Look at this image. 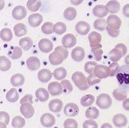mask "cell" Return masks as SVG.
Masks as SVG:
<instances>
[{
	"label": "cell",
	"mask_w": 129,
	"mask_h": 128,
	"mask_svg": "<svg viewBox=\"0 0 129 128\" xmlns=\"http://www.w3.org/2000/svg\"><path fill=\"white\" fill-rule=\"evenodd\" d=\"M72 80L80 90H86L89 87L87 82V78L82 72H75L72 75Z\"/></svg>",
	"instance_id": "cell-1"
},
{
	"label": "cell",
	"mask_w": 129,
	"mask_h": 128,
	"mask_svg": "<svg viewBox=\"0 0 129 128\" xmlns=\"http://www.w3.org/2000/svg\"><path fill=\"white\" fill-rule=\"evenodd\" d=\"M112 103V100L111 97L106 93L100 94L96 98V105L102 109L109 108Z\"/></svg>",
	"instance_id": "cell-2"
},
{
	"label": "cell",
	"mask_w": 129,
	"mask_h": 128,
	"mask_svg": "<svg viewBox=\"0 0 129 128\" xmlns=\"http://www.w3.org/2000/svg\"><path fill=\"white\" fill-rule=\"evenodd\" d=\"M88 39L89 41V45L91 48H102V46L100 44L101 40H102V35L95 31H92L89 36H88Z\"/></svg>",
	"instance_id": "cell-3"
},
{
	"label": "cell",
	"mask_w": 129,
	"mask_h": 128,
	"mask_svg": "<svg viewBox=\"0 0 129 128\" xmlns=\"http://www.w3.org/2000/svg\"><path fill=\"white\" fill-rule=\"evenodd\" d=\"M94 74L96 77L99 79H106L110 75L109 67L103 65H97L94 69Z\"/></svg>",
	"instance_id": "cell-4"
},
{
	"label": "cell",
	"mask_w": 129,
	"mask_h": 128,
	"mask_svg": "<svg viewBox=\"0 0 129 128\" xmlns=\"http://www.w3.org/2000/svg\"><path fill=\"white\" fill-rule=\"evenodd\" d=\"M47 91L49 94L53 96L60 95L63 92V87L62 85L58 82H52L48 85Z\"/></svg>",
	"instance_id": "cell-5"
},
{
	"label": "cell",
	"mask_w": 129,
	"mask_h": 128,
	"mask_svg": "<svg viewBox=\"0 0 129 128\" xmlns=\"http://www.w3.org/2000/svg\"><path fill=\"white\" fill-rule=\"evenodd\" d=\"M107 25L109 27L115 29V30H119L121 25V20L119 17H118L115 15H110L107 20Z\"/></svg>",
	"instance_id": "cell-6"
},
{
	"label": "cell",
	"mask_w": 129,
	"mask_h": 128,
	"mask_svg": "<svg viewBox=\"0 0 129 128\" xmlns=\"http://www.w3.org/2000/svg\"><path fill=\"white\" fill-rule=\"evenodd\" d=\"M20 111L22 114V115L27 119L31 118L33 117L35 114V108L30 103H25L21 105L20 107Z\"/></svg>",
	"instance_id": "cell-7"
},
{
	"label": "cell",
	"mask_w": 129,
	"mask_h": 128,
	"mask_svg": "<svg viewBox=\"0 0 129 128\" xmlns=\"http://www.w3.org/2000/svg\"><path fill=\"white\" fill-rule=\"evenodd\" d=\"M56 120L53 114L50 113L44 114L41 117V123L45 127H51L55 124Z\"/></svg>",
	"instance_id": "cell-8"
},
{
	"label": "cell",
	"mask_w": 129,
	"mask_h": 128,
	"mask_svg": "<svg viewBox=\"0 0 129 128\" xmlns=\"http://www.w3.org/2000/svg\"><path fill=\"white\" fill-rule=\"evenodd\" d=\"M85 55H86L85 50L82 47H76L71 52L72 58L76 62H81L84 59Z\"/></svg>",
	"instance_id": "cell-9"
},
{
	"label": "cell",
	"mask_w": 129,
	"mask_h": 128,
	"mask_svg": "<svg viewBox=\"0 0 129 128\" xmlns=\"http://www.w3.org/2000/svg\"><path fill=\"white\" fill-rule=\"evenodd\" d=\"M79 107L75 103H68L64 108V114L68 117H75L79 114Z\"/></svg>",
	"instance_id": "cell-10"
},
{
	"label": "cell",
	"mask_w": 129,
	"mask_h": 128,
	"mask_svg": "<svg viewBox=\"0 0 129 128\" xmlns=\"http://www.w3.org/2000/svg\"><path fill=\"white\" fill-rule=\"evenodd\" d=\"M63 55L58 51H54L49 55V60L52 65H59L64 60Z\"/></svg>",
	"instance_id": "cell-11"
},
{
	"label": "cell",
	"mask_w": 129,
	"mask_h": 128,
	"mask_svg": "<svg viewBox=\"0 0 129 128\" xmlns=\"http://www.w3.org/2000/svg\"><path fill=\"white\" fill-rule=\"evenodd\" d=\"M76 44V37L72 34H67L62 38V44L65 48H71Z\"/></svg>",
	"instance_id": "cell-12"
},
{
	"label": "cell",
	"mask_w": 129,
	"mask_h": 128,
	"mask_svg": "<svg viewBox=\"0 0 129 128\" xmlns=\"http://www.w3.org/2000/svg\"><path fill=\"white\" fill-rule=\"evenodd\" d=\"M39 49L44 53H49L53 50V43L47 38L41 39L38 43Z\"/></svg>",
	"instance_id": "cell-13"
},
{
	"label": "cell",
	"mask_w": 129,
	"mask_h": 128,
	"mask_svg": "<svg viewBox=\"0 0 129 128\" xmlns=\"http://www.w3.org/2000/svg\"><path fill=\"white\" fill-rule=\"evenodd\" d=\"M76 31L82 35H86L90 31V24L85 21H80L76 25Z\"/></svg>",
	"instance_id": "cell-14"
},
{
	"label": "cell",
	"mask_w": 129,
	"mask_h": 128,
	"mask_svg": "<svg viewBox=\"0 0 129 128\" xmlns=\"http://www.w3.org/2000/svg\"><path fill=\"white\" fill-rule=\"evenodd\" d=\"M109 9L106 6L104 5H98L95 6L92 9V13L95 16L99 18H103L108 15Z\"/></svg>",
	"instance_id": "cell-15"
},
{
	"label": "cell",
	"mask_w": 129,
	"mask_h": 128,
	"mask_svg": "<svg viewBox=\"0 0 129 128\" xmlns=\"http://www.w3.org/2000/svg\"><path fill=\"white\" fill-rule=\"evenodd\" d=\"M27 15V11L24 6H18L12 10V16L16 20H21Z\"/></svg>",
	"instance_id": "cell-16"
},
{
	"label": "cell",
	"mask_w": 129,
	"mask_h": 128,
	"mask_svg": "<svg viewBox=\"0 0 129 128\" xmlns=\"http://www.w3.org/2000/svg\"><path fill=\"white\" fill-rule=\"evenodd\" d=\"M43 21V16L40 13L31 14L28 17V23L32 27H38L41 24Z\"/></svg>",
	"instance_id": "cell-17"
},
{
	"label": "cell",
	"mask_w": 129,
	"mask_h": 128,
	"mask_svg": "<svg viewBox=\"0 0 129 128\" xmlns=\"http://www.w3.org/2000/svg\"><path fill=\"white\" fill-rule=\"evenodd\" d=\"M26 64L28 68L30 70L35 71L40 68L41 66V62L40 60L37 57H30L27 59Z\"/></svg>",
	"instance_id": "cell-18"
},
{
	"label": "cell",
	"mask_w": 129,
	"mask_h": 128,
	"mask_svg": "<svg viewBox=\"0 0 129 128\" xmlns=\"http://www.w3.org/2000/svg\"><path fill=\"white\" fill-rule=\"evenodd\" d=\"M113 123L117 127H123L127 124V118L122 114H117L113 117Z\"/></svg>",
	"instance_id": "cell-19"
},
{
	"label": "cell",
	"mask_w": 129,
	"mask_h": 128,
	"mask_svg": "<svg viewBox=\"0 0 129 128\" xmlns=\"http://www.w3.org/2000/svg\"><path fill=\"white\" fill-rule=\"evenodd\" d=\"M63 101L60 99H53L49 103V109L52 112H59L63 108Z\"/></svg>",
	"instance_id": "cell-20"
},
{
	"label": "cell",
	"mask_w": 129,
	"mask_h": 128,
	"mask_svg": "<svg viewBox=\"0 0 129 128\" xmlns=\"http://www.w3.org/2000/svg\"><path fill=\"white\" fill-rule=\"evenodd\" d=\"M38 79L42 82H47L52 77V72L47 69H43L38 72Z\"/></svg>",
	"instance_id": "cell-21"
},
{
	"label": "cell",
	"mask_w": 129,
	"mask_h": 128,
	"mask_svg": "<svg viewBox=\"0 0 129 128\" xmlns=\"http://www.w3.org/2000/svg\"><path fill=\"white\" fill-rule=\"evenodd\" d=\"M11 83L13 86H21L24 83V76L21 73L14 74L11 77Z\"/></svg>",
	"instance_id": "cell-22"
},
{
	"label": "cell",
	"mask_w": 129,
	"mask_h": 128,
	"mask_svg": "<svg viewBox=\"0 0 129 128\" xmlns=\"http://www.w3.org/2000/svg\"><path fill=\"white\" fill-rule=\"evenodd\" d=\"M19 45L21 49L27 51L31 48V47L33 45V40L29 37H23L19 40Z\"/></svg>",
	"instance_id": "cell-23"
},
{
	"label": "cell",
	"mask_w": 129,
	"mask_h": 128,
	"mask_svg": "<svg viewBox=\"0 0 129 128\" xmlns=\"http://www.w3.org/2000/svg\"><path fill=\"white\" fill-rule=\"evenodd\" d=\"M14 32L17 37H21L27 33V27L23 23H18L14 27Z\"/></svg>",
	"instance_id": "cell-24"
},
{
	"label": "cell",
	"mask_w": 129,
	"mask_h": 128,
	"mask_svg": "<svg viewBox=\"0 0 129 128\" xmlns=\"http://www.w3.org/2000/svg\"><path fill=\"white\" fill-rule=\"evenodd\" d=\"M109 56L110 60L113 63H115V62H117L119 60H121V58L123 57V54H122V53L120 51L119 49L115 47V48H113L112 50H110V52L109 54Z\"/></svg>",
	"instance_id": "cell-25"
},
{
	"label": "cell",
	"mask_w": 129,
	"mask_h": 128,
	"mask_svg": "<svg viewBox=\"0 0 129 128\" xmlns=\"http://www.w3.org/2000/svg\"><path fill=\"white\" fill-rule=\"evenodd\" d=\"M37 98L41 101H46L49 98V92L44 88H39L35 92Z\"/></svg>",
	"instance_id": "cell-26"
},
{
	"label": "cell",
	"mask_w": 129,
	"mask_h": 128,
	"mask_svg": "<svg viewBox=\"0 0 129 128\" xmlns=\"http://www.w3.org/2000/svg\"><path fill=\"white\" fill-rule=\"evenodd\" d=\"M54 76L57 80H63L67 75V72L65 68L59 67L56 68L54 71Z\"/></svg>",
	"instance_id": "cell-27"
},
{
	"label": "cell",
	"mask_w": 129,
	"mask_h": 128,
	"mask_svg": "<svg viewBox=\"0 0 129 128\" xmlns=\"http://www.w3.org/2000/svg\"><path fill=\"white\" fill-rule=\"evenodd\" d=\"M76 15H77V12H76V9H74L73 7H69V8L66 9L63 12L64 18L69 21L74 20L76 17Z\"/></svg>",
	"instance_id": "cell-28"
},
{
	"label": "cell",
	"mask_w": 129,
	"mask_h": 128,
	"mask_svg": "<svg viewBox=\"0 0 129 128\" xmlns=\"http://www.w3.org/2000/svg\"><path fill=\"white\" fill-rule=\"evenodd\" d=\"M99 116V111L95 107H89L86 111V117L89 120H95Z\"/></svg>",
	"instance_id": "cell-29"
},
{
	"label": "cell",
	"mask_w": 129,
	"mask_h": 128,
	"mask_svg": "<svg viewBox=\"0 0 129 128\" xmlns=\"http://www.w3.org/2000/svg\"><path fill=\"white\" fill-rule=\"evenodd\" d=\"M19 98L18 90L15 88L11 89L6 94V99L10 102H15Z\"/></svg>",
	"instance_id": "cell-30"
},
{
	"label": "cell",
	"mask_w": 129,
	"mask_h": 128,
	"mask_svg": "<svg viewBox=\"0 0 129 128\" xmlns=\"http://www.w3.org/2000/svg\"><path fill=\"white\" fill-rule=\"evenodd\" d=\"M113 96L115 97V98L118 101H124L127 98V92L120 88L115 89L113 92Z\"/></svg>",
	"instance_id": "cell-31"
},
{
	"label": "cell",
	"mask_w": 129,
	"mask_h": 128,
	"mask_svg": "<svg viewBox=\"0 0 129 128\" xmlns=\"http://www.w3.org/2000/svg\"><path fill=\"white\" fill-rule=\"evenodd\" d=\"M95 101V97L92 95H86L82 97L80 100V103L84 107L91 106Z\"/></svg>",
	"instance_id": "cell-32"
},
{
	"label": "cell",
	"mask_w": 129,
	"mask_h": 128,
	"mask_svg": "<svg viewBox=\"0 0 129 128\" xmlns=\"http://www.w3.org/2000/svg\"><path fill=\"white\" fill-rule=\"evenodd\" d=\"M117 79L120 84L129 85V73L125 72H118L117 73Z\"/></svg>",
	"instance_id": "cell-33"
},
{
	"label": "cell",
	"mask_w": 129,
	"mask_h": 128,
	"mask_svg": "<svg viewBox=\"0 0 129 128\" xmlns=\"http://www.w3.org/2000/svg\"><path fill=\"white\" fill-rule=\"evenodd\" d=\"M12 63L10 60L5 57V56H2L0 57V69H1L2 71H7L11 68Z\"/></svg>",
	"instance_id": "cell-34"
},
{
	"label": "cell",
	"mask_w": 129,
	"mask_h": 128,
	"mask_svg": "<svg viewBox=\"0 0 129 128\" xmlns=\"http://www.w3.org/2000/svg\"><path fill=\"white\" fill-rule=\"evenodd\" d=\"M106 6L109 9V12L112 15L117 13L120 9V3L118 1H109L106 4Z\"/></svg>",
	"instance_id": "cell-35"
},
{
	"label": "cell",
	"mask_w": 129,
	"mask_h": 128,
	"mask_svg": "<svg viewBox=\"0 0 129 128\" xmlns=\"http://www.w3.org/2000/svg\"><path fill=\"white\" fill-rule=\"evenodd\" d=\"M41 6V1H35V0H30L27 3V8L29 11L35 12H37Z\"/></svg>",
	"instance_id": "cell-36"
},
{
	"label": "cell",
	"mask_w": 129,
	"mask_h": 128,
	"mask_svg": "<svg viewBox=\"0 0 129 128\" xmlns=\"http://www.w3.org/2000/svg\"><path fill=\"white\" fill-rule=\"evenodd\" d=\"M107 27V21L106 19L99 18L94 21V28L99 31H104Z\"/></svg>",
	"instance_id": "cell-37"
},
{
	"label": "cell",
	"mask_w": 129,
	"mask_h": 128,
	"mask_svg": "<svg viewBox=\"0 0 129 128\" xmlns=\"http://www.w3.org/2000/svg\"><path fill=\"white\" fill-rule=\"evenodd\" d=\"M0 36H1L2 40H3L4 41H7V42L10 41L13 37L12 32L11 29H9L8 28H3V29L1 30V32H0Z\"/></svg>",
	"instance_id": "cell-38"
},
{
	"label": "cell",
	"mask_w": 129,
	"mask_h": 128,
	"mask_svg": "<svg viewBox=\"0 0 129 128\" xmlns=\"http://www.w3.org/2000/svg\"><path fill=\"white\" fill-rule=\"evenodd\" d=\"M25 125V120L20 116L14 117L12 121V126L15 128H21Z\"/></svg>",
	"instance_id": "cell-39"
},
{
	"label": "cell",
	"mask_w": 129,
	"mask_h": 128,
	"mask_svg": "<svg viewBox=\"0 0 129 128\" xmlns=\"http://www.w3.org/2000/svg\"><path fill=\"white\" fill-rule=\"evenodd\" d=\"M67 31V25L63 22H57L54 25V31L57 34H62Z\"/></svg>",
	"instance_id": "cell-40"
},
{
	"label": "cell",
	"mask_w": 129,
	"mask_h": 128,
	"mask_svg": "<svg viewBox=\"0 0 129 128\" xmlns=\"http://www.w3.org/2000/svg\"><path fill=\"white\" fill-rule=\"evenodd\" d=\"M54 24L51 22H45L41 27V31L45 34H52L54 31Z\"/></svg>",
	"instance_id": "cell-41"
},
{
	"label": "cell",
	"mask_w": 129,
	"mask_h": 128,
	"mask_svg": "<svg viewBox=\"0 0 129 128\" xmlns=\"http://www.w3.org/2000/svg\"><path fill=\"white\" fill-rule=\"evenodd\" d=\"M60 84L62 85V87H63V92L65 93V94H69L70 93L73 88V86L71 84V82L69 81V80H67V79H63L61 81Z\"/></svg>",
	"instance_id": "cell-42"
},
{
	"label": "cell",
	"mask_w": 129,
	"mask_h": 128,
	"mask_svg": "<svg viewBox=\"0 0 129 128\" xmlns=\"http://www.w3.org/2000/svg\"><path fill=\"white\" fill-rule=\"evenodd\" d=\"M97 63L96 62H93V61H89L86 62L85 64V71L89 73V74H92L94 72V69L95 68V66H97Z\"/></svg>",
	"instance_id": "cell-43"
},
{
	"label": "cell",
	"mask_w": 129,
	"mask_h": 128,
	"mask_svg": "<svg viewBox=\"0 0 129 128\" xmlns=\"http://www.w3.org/2000/svg\"><path fill=\"white\" fill-rule=\"evenodd\" d=\"M101 82V79L96 77L95 75L94 72L92 73V74H89V76L87 77V82L89 84V86H94L97 83H99Z\"/></svg>",
	"instance_id": "cell-44"
},
{
	"label": "cell",
	"mask_w": 129,
	"mask_h": 128,
	"mask_svg": "<svg viewBox=\"0 0 129 128\" xmlns=\"http://www.w3.org/2000/svg\"><path fill=\"white\" fill-rule=\"evenodd\" d=\"M91 52L94 56V58L95 59L96 61H100L102 59V55L103 54V50H102V48H92Z\"/></svg>",
	"instance_id": "cell-45"
},
{
	"label": "cell",
	"mask_w": 129,
	"mask_h": 128,
	"mask_svg": "<svg viewBox=\"0 0 129 128\" xmlns=\"http://www.w3.org/2000/svg\"><path fill=\"white\" fill-rule=\"evenodd\" d=\"M64 128H78V123L74 119H67L63 123Z\"/></svg>",
	"instance_id": "cell-46"
},
{
	"label": "cell",
	"mask_w": 129,
	"mask_h": 128,
	"mask_svg": "<svg viewBox=\"0 0 129 128\" xmlns=\"http://www.w3.org/2000/svg\"><path fill=\"white\" fill-rule=\"evenodd\" d=\"M22 56V50L18 47H13V52L12 54H10V57L13 60L19 59Z\"/></svg>",
	"instance_id": "cell-47"
},
{
	"label": "cell",
	"mask_w": 129,
	"mask_h": 128,
	"mask_svg": "<svg viewBox=\"0 0 129 128\" xmlns=\"http://www.w3.org/2000/svg\"><path fill=\"white\" fill-rule=\"evenodd\" d=\"M109 69H110V76H114L115 74H117L118 71L120 69V66L119 64L117 63V62H115V63H112V64L109 65Z\"/></svg>",
	"instance_id": "cell-48"
},
{
	"label": "cell",
	"mask_w": 129,
	"mask_h": 128,
	"mask_svg": "<svg viewBox=\"0 0 129 128\" xmlns=\"http://www.w3.org/2000/svg\"><path fill=\"white\" fill-rule=\"evenodd\" d=\"M83 128H98V124L93 120H85L83 124Z\"/></svg>",
	"instance_id": "cell-49"
},
{
	"label": "cell",
	"mask_w": 129,
	"mask_h": 128,
	"mask_svg": "<svg viewBox=\"0 0 129 128\" xmlns=\"http://www.w3.org/2000/svg\"><path fill=\"white\" fill-rule=\"evenodd\" d=\"M33 96L31 94H28L26 95H24L20 101V104L23 105L25 103H30V104H33Z\"/></svg>",
	"instance_id": "cell-50"
},
{
	"label": "cell",
	"mask_w": 129,
	"mask_h": 128,
	"mask_svg": "<svg viewBox=\"0 0 129 128\" xmlns=\"http://www.w3.org/2000/svg\"><path fill=\"white\" fill-rule=\"evenodd\" d=\"M54 51H58V52H60V53L63 55L65 60L68 57V54H69L68 50H67V48H65L64 47H63V46H57V47L55 48Z\"/></svg>",
	"instance_id": "cell-51"
},
{
	"label": "cell",
	"mask_w": 129,
	"mask_h": 128,
	"mask_svg": "<svg viewBox=\"0 0 129 128\" xmlns=\"http://www.w3.org/2000/svg\"><path fill=\"white\" fill-rule=\"evenodd\" d=\"M9 119H10L9 115L7 112H5V111L0 112V120H1V122H3L7 125L9 123Z\"/></svg>",
	"instance_id": "cell-52"
},
{
	"label": "cell",
	"mask_w": 129,
	"mask_h": 128,
	"mask_svg": "<svg viewBox=\"0 0 129 128\" xmlns=\"http://www.w3.org/2000/svg\"><path fill=\"white\" fill-rule=\"evenodd\" d=\"M106 29H107V32L108 34L112 37H116L119 35L120 34V31L119 30H115V29H113L110 27H109L108 25H107V27H106Z\"/></svg>",
	"instance_id": "cell-53"
},
{
	"label": "cell",
	"mask_w": 129,
	"mask_h": 128,
	"mask_svg": "<svg viewBox=\"0 0 129 128\" xmlns=\"http://www.w3.org/2000/svg\"><path fill=\"white\" fill-rule=\"evenodd\" d=\"M115 47L120 50V51H121V52L122 53V54H123V57L126 55L127 51V48L126 45H124V44H121L120 43V44H118L115 46Z\"/></svg>",
	"instance_id": "cell-54"
},
{
	"label": "cell",
	"mask_w": 129,
	"mask_h": 128,
	"mask_svg": "<svg viewBox=\"0 0 129 128\" xmlns=\"http://www.w3.org/2000/svg\"><path fill=\"white\" fill-rule=\"evenodd\" d=\"M123 13H124V16L129 18V3L128 4H126L123 7Z\"/></svg>",
	"instance_id": "cell-55"
},
{
	"label": "cell",
	"mask_w": 129,
	"mask_h": 128,
	"mask_svg": "<svg viewBox=\"0 0 129 128\" xmlns=\"http://www.w3.org/2000/svg\"><path fill=\"white\" fill-rule=\"evenodd\" d=\"M123 108L129 111V98H126L124 101H123Z\"/></svg>",
	"instance_id": "cell-56"
},
{
	"label": "cell",
	"mask_w": 129,
	"mask_h": 128,
	"mask_svg": "<svg viewBox=\"0 0 129 128\" xmlns=\"http://www.w3.org/2000/svg\"><path fill=\"white\" fill-rule=\"evenodd\" d=\"M101 128H113V127L109 123H103L102 125Z\"/></svg>",
	"instance_id": "cell-57"
},
{
	"label": "cell",
	"mask_w": 129,
	"mask_h": 128,
	"mask_svg": "<svg viewBox=\"0 0 129 128\" xmlns=\"http://www.w3.org/2000/svg\"><path fill=\"white\" fill-rule=\"evenodd\" d=\"M124 62L126 63V64H128V65H129V54H128V55H127V56L125 57Z\"/></svg>",
	"instance_id": "cell-58"
},
{
	"label": "cell",
	"mask_w": 129,
	"mask_h": 128,
	"mask_svg": "<svg viewBox=\"0 0 129 128\" xmlns=\"http://www.w3.org/2000/svg\"><path fill=\"white\" fill-rule=\"evenodd\" d=\"M0 126L1 128H6V124L3 122H0Z\"/></svg>",
	"instance_id": "cell-59"
},
{
	"label": "cell",
	"mask_w": 129,
	"mask_h": 128,
	"mask_svg": "<svg viewBox=\"0 0 129 128\" xmlns=\"http://www.w3.org/2000/svg\"><path fill=\"white\" fill-rule=\"evenodd\" d=\"M82 0H80V1H79V2H74V1H72V3L73 4H74V5H79V4H80V3H82Z\"/></svg>",
	"instance_id": "cell-60"
},
{
	"label": "cell",
	"mask_w": 129,
	"mask_h": 128,
	"mask_svg": "<svg viewBox=\"0 0 129 128\" xmlns=\"http://www.w3.org/2000/svg\"><path fill=\"white\" fill-rule=\"evenodd\" d=\"M128 128H129V126H128Z\"/></svg>",
	"instance_id": "cell-61"
}]
</instances>
